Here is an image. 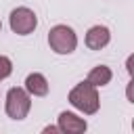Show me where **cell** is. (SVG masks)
I'll list each match as a JSON object with an SVG mask.
<instances>
[{"instance_id": "14", "label": "cell", "mask_w": 134, "mask_h": 134, "mask_svg": "<svg viewBox=\"0 0 134 134\" xmlns=\"http://www.w3.org/2000/svg\"><path fill=\"white\" fill-rule=\"evenodd\" d=\"M0 29H2V23H0Z\"/></svg>"}, {"instance_id": "6", "label": "cell", "mask_w": 134, "mask_h": 134, "mask_svg": "<svg viewBox=\"0 0 134 134\" xmlns=\"http://www.w3.org/2000/svg\"><path fill=\"white\" fill-rule=\"evenodd\" d=\"M111 42V31L105 25H92L86 31V46L90 50H103Z\"/></svg>"}, {"instance_id": "11", "label": "cell", "mask_w": 134, "mask_h": 134, "mask_svg": "<svg viewBox=\"0 0 134 134\" xmlns=\"http://www.w3.org/2000/svg\"><path fill=\"white\" fill-rule=\"evenodd\" d=\"M126 98H128V100L134 105V80H132V82L126 86Z\"/></svg>"}, {"instance_id": "3", "label": "cell", "mask_w": 134, "mask_h": 134, "mask_svg": "<svg viewBox=\"0 0 134 134\" xmlns=\"http://www.w3.org/2000/svg\"><path fill=\"white\" fill-rule=\"evenodd\" d=\"M48 46L57 54H71L77 48V36L69 25H54L48 31Z\"/></svg>"}, {"instance_id": "10", "label": "cell", "mask_w": 134, "mask_h": 134, "mask_svg": "<svg viewBox=\"0 0 134 134\" xmlns=\"http://www.w3.org/2000/svg\"><path fill=\"white\" fill-rule=\"evenodd\" d=\"M126 71H128V73H130V77L134 80V52L126 59Z\"/></svg>"}, {"instance_id": "12", "label": "cell", "mask_w": 134, "mask_h": 134, "mask_svg": "<svg viewBox=\"0 0 134 134\" xmlns=\"http://www.w3.org/2000/svg\"><path fill=\"white\" fill-rule=\"evenodd\" d=\"M44 132H61V130H59V126H46Z\"/></svg>"}, {"instance_id": "13", "label": "cell", "mask_w": 134, "mask_h": 134, "mask_svg": "<svg viewBox=\"0 0 134 134\" xmlns=\"http://www.w3.org/2000/svg\"><path fill=\"white\" fill-rule=\"evenodd\" d=\"M132 130H134V119H132Z\"/></svg>"}, {"instance_id": "5", "label": "cell", "mask_w": 134, "mask_h": 134, "mask_svg": "<svg viewBox=\"0 0 134 134\" xmlns=\"http://www.w3.org/2000/svg\"><path fill=\"white\" fill-rule=\"evenodd\" d=\"M59 130L65 132V134H82L88 130V124L84 117L71 113V111H61L59 113Z\"/></svg>"}, {"instance_id": "2", "label": "cell", "mask_w": 134, "mask_h": 134, "mask_svg": "<svg viewBox=\"0 0 134 134\" xmlns=\"http://www.w3.org/2000/svg\"><path fill=\"white\" fill-rule=\"evenodd\" d=\"M4 109H6V115L10 119H15V121L25 119L27 113H29V109H31V94L25 88H19V86L10 88L6 92V105H4Z\"/></svg>"}, {"instance_id": "4", "label": "cell", "mask_w": 134, "mask_h": 134, "mask_svg": "<svg viewBox=\"0 0 134 134\" xmlns=\"http://www.w3.org/2000/svg\"><path fill=\"white\" fill-rule=\"evenodd\" d=\"M8 25L10 29L17 34V36H27L36 29L38 25V17L31 8L27 6H19V8H13L10 10V17H8Z\"/></svg>"}, {"instance_id": "8", "label": "cell", "mask_w": 134, "mask_h": 134, "mask_svg": "<svg viewBox=\"0 0 134 134\" xmlns=\"http://www.w3.org/2000/svg\"><path fill=\"white\" fill-rule=\"evenodd\" d=\"M111 77H113V71H111L107 65H96L94 69H90V73H88L86 80H88L92 86L100 88V86H107V84L111 82Z\"/></svg>"}, {"instance_id": "1", "label": "cell", "mask_w": 134, "mask_h": 134, "mask_svg": "<svg viewBox=\"0 0 134 134\" xmlns=\"http://www.w3.org/2000/svg\"><path fill=\"white\" fill-rule=\"evenodd\" d=\"M67 98H69V103H71L77 111H82L84 115H94V113L98 111V107H100V98H98L96 86H92L88 80H86V82H80L77 86H73Z\"/></svg>"}, {"instance_id": "7", "label": "cell", "mask_w": 134, "mask_h": 134, "mask_svg": "<svg viewBox=\"0 0 134 134\" xmlns=\"http://www.w3.org/2000/svg\"><path fill=\"white\" fill-rule=\"evenodd\" d=\"M25 90L31 96H46L48 94V80L42 73L34 71V73H29L25 77Z\"/></svg>"}, {"instance_id": "9", "label": "cell", "mask_w": 134, "mask_h": 134, "mask_svg": "<svg viewBox=\"0 0 134 134\" xmlns=\"http://www.w3.org/2000/svg\"><path fill=\"white\" fill-rule=\"evenodd\" d=\"M13 73V61L4 54H0V80H6Z\"/></svg>"}]
</instances>
